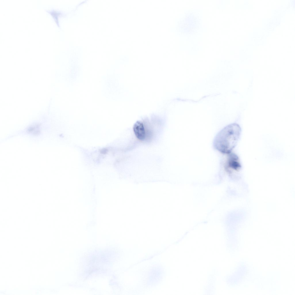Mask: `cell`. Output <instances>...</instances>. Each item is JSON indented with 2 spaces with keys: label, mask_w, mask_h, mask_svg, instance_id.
I'll use <instances>...</instances> for the list:
<instances>
[{
  "label": "cell",
  "mask_w": 295,
  "mask_h": 295,
  "mask_svg": "<svg viewBox=\"0 0 295 295\" xmlns=\"http://www.w3.org/2000/svg\"><path fill=\"white\" fill-rule=\"evenodd\" d=\"M241 133V128L238 124H229L215 137L213 141L214 148L222 153L230 154L236 145Z\"/></svg>",
  "instance_id": "obj_1"
},
{
  "label": "cell",
  "mask_w": 295,
  "mask_h": 295,
  "mask_svg": "<svg viewBox=\"0 0 295 295\" xmlns=\"http://www.w3.org/2000/svg\"><path fill=\"white\" fill-rule=\"evenodd\" d=\"M229 154L227 162L228 168L237 171L239 170L241 166L238 156L234 153H230Z\"/></svg>",
  "instance_id": "obj_2"
},
{
  "label": "cell",
  "mask_w": 295,
  "mask_h": 295,
  "mask_svg": "<svg viewBox=\"0 0 295 295\" xmlns=\"http://www.w3.org/2000/svg\"><path fill=\"white\" fill-rule=\"evenodd\" d=\"M133 131L136 137L139 140L142 141L146 137L145 131L143 124L139 122H137L133 126Z\"/></svg>",
  "instance_id": "obj_3"
},
{
  "label": "cell",
  "mask_w": 295,
  "mask_h": 295,
  "mask_svg": "<svg viewBox=\"0 0 295 295\" xmlns=\"http://www.w3.org/2000/svg\"><path fill=\"white\" fill-rule=\"evenodd\" d=\"M101 152L102 153H105L106 152V150L105 149H104V150H101Z\"/></svg>",
  "instance_id": "obj_4"
}]
</instances>
